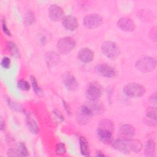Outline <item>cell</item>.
Masks as SVG:
<instances>
[{"mask_svg":"<svg viewBox=\"0 0 157 157\" xmlns=\"http://www.w3.org/2000/svg\"><path fill=\"white\" fill-rule=\"evenodd\" d=\"M114 124L113 122L108 119L101 120L98 125L96 134L99 140L104 144H111L113 140V132Z\"/></svg>","mask_w":157,"mask_h":157,"instance_id":"obj_1","label":"cell"},{"mask_svg":"<svg viewBox=\"0 0 157 157\" xmlns=\"http://www.w3.org/2000/svg\"><path fill=\"white\" fill-rule=\"evenodd\" d=\"M135 67L141 72H150L156 68V60L151 56H144L136 61Z\"/></svg>","mask_w":157,"mask_h":157,"instance_id":"obj_2","label":"cell"},{"mask_svg":"<svg viewBox=\"0 0 157 157\" xmlns=\"http://www.w3.org/2000/svg\"><path fill=\"white\" fill-rule=\"evenodd\" d=\"M123 91L128 97L140 98L144 95L146 90L142 85L136 82H131L124 85Z\"/></svg>","mask_w":157,"mask_h":157,"instance_id":"obj_3","label":"cell"},{"mask_svg":"<svg viewBox=\"0 0 157 157\" xmlns=\"http://www.w3.org/2000/svg\"><path fill=\"white\" fill-rule=\"evenodd\" d=\"M101 51L107 58L112 60L117 59L120 55V50L117 44L111 40H106L102 44Z\"/></svg>","mask_w":157,"mask_h":157,"instance_id":"obj_4","label":"cell"},{"mask_svg":"<svg viewBox=\"0 0 157 157\" xmlns=\"http://www.w3.org/2000/svg\"><path fill=\"white\" fill-rule=\"evenodd\" d=\"M76 42L72 37H64L57 42L56 48L59 53L67 55L75 47Z\"/></svg>","mask_w":157,"mask_h":157,"instance_id":"obj_5","label":"cell"},{"mask_svg":"<svg viewBox=\"0 0 157 157\" xmlns=\"http://www.w3.org/2000/svg\"><path fill=\"white\" fill-rule=\"evenodd\" d=\"M121 140L123 148V153L124 154H129L130 152H134L135 153H137L140 151L142 149L143 145L141 142L137 139H134L132 138L129 139Z\"/></svg>","mask_w":157,"mask_h":157,"instance_id":"obj_6","label":"cell"},{"mask_svg":"<svg viewBox=\"0 0 157 157\" xmlns=\"http://www.w3.org/2000/svg\"><path fill=\"white\" fill-rule=\"evenodd\" d=\"M104 91L102 86L98 82H92L89 83L86 91V96L91 101H98L102 96Z\"/></svg>","mask_w":157,"mask_h":157,"instance_id":"obj_7","label":"cell"},{"mask_svg":"<svg viewBox=\"0 0 157 157\" xmlns=\"http://www.w3.org/2000/svg\"><path fill=\"white\" fill-rule=\"evenodd\" d=\"M102 23V17L98 13H90L86 15L83 20V26L89 29L99 27Z\"/></svg>","mask_w":157,"mask_h":157,"instance_id":"obj_8","label":"cell"},{"mask_svg":"<svg viewBox=\"0 0 157 157\" xmlns=\"http://www.w3.org/2000/svg\"><path fill=\"white\" fill-rule=\"evenodd\" d=\"M95 72L99 75L106 78H114L118 72L112 66L106 64H99L95 66Z\"/></svg>","mask_w":157,"mask_h":157,"instance_id":"obj_9","label":"cell"},{"mask_svg":"<svg viewBox=\"0 0 157 157\" xmlns=\"http://www.w3.org/2000/svg\"><path fill=\"white\" fill-rule=\"evenodd\" d=\"M93 116V113L87 105V104H85L82 105L78 109V111L76 113V120L78 123L81 124H86L90 118Z\"/></svg>","mask_w":157,"mask_h":157,"instance_id":"obj_10","label":"cell"},{"mask_svg":"<svg viewBox=\"0 0 157 157\" xmlns=\"http://www.w3.org/2000/svg\"><path fill=\"white\" fill-rule=\"evenodd\" d=\"M136 133L134 127L129 124H124L121 125L118 132V137L121 139H129L133 138Z\"/></svg>","mask_w":157,"mask_h":157,"instance_id":"obj_11","label":"cell"},{"mask_svg":"<svg viewBox=\"0 0 157 157\" xmlns=\"http://www.w3.org/2000/svg\"><path fill=\"white\" fill-rule=\"evenodd\" d=\"M117 27L121 31L125 32H132L136 28L134 21L129 17H121L117 22Z\"/></svg>","mask_w":157,"mask_h":157,"instance_id":"obj_12","label":"cell"},{"mask_svg":"<svg viewBox=\"0 0 157 157\" xmlns=\"http://www.w3.org/2000/svg\"><path fill=\"white\" fill-rule=\"evenodd\" d=\"M63 82L65 87L69 91H75L78 88L79 84L75 76L70 72L64 74Z\"/></svg>","mask_w":157,"mask_h":157,"instance_id":"obj_13","label":"cell"},{"mask_svg":"<svg viewBox=\"0 0 157 157\" xmlns=\"http://www.w3.org/2000/svg\"><path fill=\"white\" fill-rule=\"evenodd\" d=\"M63 9L57 4H52L48 9V18L53 21H58L64 17Z\"/></svg>","mask_w":157,"mask_h":157,"instance_id":"obj_14","label":"cell"},{"mask_svg":"<svg viewBox=\"0 0 157 157\" xmlns=\"http://www.w3.org/2000/svg\"><path fill=\"white\" fill-rule=\"evenodd\" d=\"M94 54L93 51L87 47L82 48L77 53L78 59L85 63L91 62L94 59Z\"/></svg>","mask_w":157,"mask_h":157,"instance_id":"obj_15","label":"cell"},{"mask_svg":"<svg viewBox=\"0 0 157 157\" xmlns=\"http://www.w3.org/2000/svg\"><path fill=\"white\" fill-rule=\"evenodd\" d=\"M62 23L65 29L71 31H75L78 26L77 18L74 16L71 15L63 17Z\"/></svg>","mask_w":157,"mask_h":157,"instance_id":"obj_16","label":"cell"},{"mask_svg":"<svg viewBox=\"0 0 157 157\" xmlns=\"http://www.w3.org/2000/svg\"><path fill=\"white\" fill-rule=\"evenodd\" d=\"M59 56L55 52H48L45 55V60L48 67H53L59 62Z\"/></svg>","mask_w":157,"mask_h":157,"instance_id":"obj_17","label":"cell"},{"mask_svg":"<svg viewBox=\"0 0 157 157\" xmlns=\"http://www.w3.org/2000/svg\"><path fill=\"white\" fill-rule=\"evenodd\" d=\"M26 123L29 131L31 133L34 134H37L39 132V129L36 121L29 114H26Z\"/></svg>","mask_w":157,"mask_h":157,"instance_id":"obj_18","label":"cell"},{"mask_svg":"<svg viewBox=\"0 0 157 157\" xmlns=\"http://www.w3.org/2000/svg\"><path fill=\"white\" fill-rule=\"evenodd\" d=\"M156 144L153 140H148L144 148V155L147 157H153L155 155Z\"/></svg>","mask_w":157,"mask_h":157,"instance_id":"obj_19","label":"cell"},{"mask_svg":"<svg viewBox=\"0 0 157 157\" xmlns=\"http://www.w3.org/2000/svg\"><path fill=\"white\" fill-rule=\"evenodd\" d=\"M79 145L80 153L83 156H88L90 155V150L88 141L85 137L80 136L79 137Z\"/></svg>","mask_w":157,"mask_h":157,"instance_id":"obj_20","label":"cell"},{"mask_svg":"<svg viewBox=\"0 0 157 157\" xmlns=\"http://www.w3.org/2000/svg\"><path fill=\"white\" fill-rule=\"evenodd\" d=\"M88 107H90L93 115H97L102 113L103 110V106L100 102H98V101H90V102L87 104Z\"/></svg>","mask_w":157,"mask_h":157,"instance_id":"obj_21","label":"cell"},{"mask_svg":"<svg viewBox=\"0 0 157 157\" xmlns=\"http://www.w3.org/2000/svg\"><path fill=\"white\" fill-rule=\"evenodd\" d=\"M6 48L7 51L12 56L15 58H18L20 56V53L16 44L12 41H7L6 44Z\"/></svg>","mask_w":157,"mask_h":157,"instance_id":"obj_22","label":"cell"},{"mask_svg":"<svg viewBox=\"0 0 157 157\" xmlns=\"http://www.w3.org/2000/svg\"><path fill=\"white\" fill-rule=\"evenodd\" d=\"M6 102H7V105L9 106V107L10 109H12V110H14L15 112H18L25 113V111L23 109V108L21 107V105H19L17 102H13V101H12L9 98H7L6 99Z\"/></svg>","mask_w":157,"mask_h":157,"instance_id":"obj_23","label":"cell"},{"mask_svg":"<svg viewBox=\"0 0 157 157\" xmlns=\"http://www.w3.org/2000/svg\"><path fill=\"white\" fill-rule=\"evenodd\" d=\"M30 81H31L32 87L33 88V91H34L36 94H37L39 96H42L43 95L44 92H43V90H42V88L40 86H39L36 80V78L33 75H31L30 76Z\"/></svg>","mask_w":157,"mask_h":157,"instance_id":"obj_24","label":"cell"},{"mask_svg":"<svg viewBox=\"0 0 157 157\" xmlns=\"http://www.w3.org/2000/svg\"><path fill=\"white\" fill-rule=\"evenodd\" d=\"M15 148L18 151L20 156H28L29 155L28 150L24 143L21 142H18Z\"/></svg>","mask_w":157,"mask_h":157,"instance_id":"obj_25","label":"cell"},{"mask_svg":"<svg viewBox=\"0 0 157 157\" xmlns=\"http://www.w3.org/2000/svg\"><path fill=\"white\" fill-rule=\"evenodd\" d=\"M35 20V15L33 12L31 10H28L25 13L24 23L26 25H31Z\"/></svg>","mask_w":157,"mask_h":157,"instance_id":"obj_26","label":"cell"},{"mask_svg":"<svg viewBox=\"0 0 157 157\" xmlns=\"http://www.w3.org/2000/svg\"><path fill=\"white\" fill-rule=\"evenodd\" d=\"M17 87L18 89L22 90V91H29L30 90V84L29 83L23 79L21 80H19L17 82Z\"/></svg>","mask_w":157,"mask_h":157,"instance_id":"obj_27","label":"cell"},{"mask_svg":"<svg viewBox=\"0 0 157 157\" xmlns=\"http://www.w3.org/2000/svg\"><path fill=\"white\" fill-rule=\"evenodd\" d=\"M146 118L156 120V108L155 107H150L147 109Z\"/></svg>","mask_w":157,"mask_h":157,"instance_id":"obj_28","label":"cell"},{"mask_svg":"<svg viewBox=\"0 0 157 157\" xmlns=\"http://www.w3.org/2000/svg\"><path fill=\"white\" fill-rule=\"evenodd\" d=\"M55 152L58 155H63L66 153V149L64 144L59 143L55 147Z\"/></svg>","mask_w":157,"mask_h":157,"instance_id":"obj_29","label":"cell"},{"mask_svg":"<svg viewBox=\"0 0 157 157\" xmlns=\"http://www.w3.org/2000/svg\"><path fill=\"white\" fill-rule=\"evenodd\" d=\"M1 64L2 67L4 69H9L11 64V60L7 56H4L1 61Z\"/></svg>","mask_w":157,"mask_h":157,"instance_id":"obj_30","label":"cell"},{"mask_svg":"<svg viewBox=\"0 0 157 157\" xmlns=\"http://www.w3.org/2000/svg\"><path fill=\"white\" fill-rule=\"evenodd\" d=\"M1 27H2V31H3V33L5 34H6L8 36H11V33H10V30L9 29V28L7 26L6 19L4 18H3L2 19V21H1Z\"/></svg>","mask_w":157,"mask_h":157,"instance_id":"obj_31","label":"cell"},{"mask_svg":"<svg viewBox=\"0 0 157 157\" xmlns=\"http://www.w3.org/2000/svg\"><path fill=\"white\" fill-rule=\"evenodd\" d=\"M149 37L150 39L154 42L156 41L157 36H156V27L152 28L149 32Z\"/></svg>","mask_w":157,"mask_h":157,"instance_id":"obj_32","label":"cell"},{"mask_svg":"<svg viewBox=\"0 0 157 157\" xmlns=\"http://www.w3.org/2000/svg\"><path fill=\"white\" fill-rule=\"evenodd\" d=\"M7 156H12V157H14V156H20L18 151H17L16 148H9L8 150H7Z\"/></svg>","mask_w":157,"mask_h":157,"instance_id":"obj_33","label":"cell"},{"mask_svg":"<svg viewBox=\"0 0 157 157\" xmlns=\"http://www.w3.org/2000/svg\"><path fill=\"white\" fill-rule=\"evenodd\" d=\"M53 114L59 120H60L61 121H64V117L63 116L62 113L58 111V110H53Z\"/></svg>","mask_w":157,"mask_h":157,"instance_id":"obj_34","label":"cell"},{"mask_svg":"<svg viewBox=\"0 0 157 157\" xmlns=\"http://www.w3.org/2000/svg\"><path fill=\"white\" fill-rule=\"evenodd\" d=\"M149 101L152 105H156V92L152 93L150 96Z\"/></svg>","mask_w":157,"mask_h":157,"instance_id":"obj_35","label":"cell"},{"mask_svg":"<svg viewBox=\"0 0 157 157\" xmlns=\"http://www.w3.org/2000/svg\"><path fill=\"white\" fill-rule=\"evenodd\" d=\"M63 107H64L68 115H71V107L69 105V104L65 101L63 100Z\"/></svg>","mask_w":157,"mask_h":157,"instance_id":"obj_36","label":"cell"},{"mask_svg":"<svg viewBox=\"0 0 157 157\" xmlns=\"http://www.w3.org/2000/svg\"><path fill=\"white\" fill-rule=\"evenodd\" d=\"M96 156H99V157H102V156H104L105 155L102 153L101 151H97L96 153Z\"/></svg>","mask_w":157,"mask_h":157,"instance_id":"obj_37","label":"cell"},{"mask_svg":"<svg viewBox=\"0 0 157 157\" xmlns=\"http://www.w3.org/2000/svg\"><path fill=\"white\" fill-rule=\"evenodd\" d=\"M5 127V123H4V121L3 119H1V131H2L4 129Z\"/></svg>","mask_w":157,"mask_h":157,"instance_id":"obj_38","label":"cell"}]
</instances>
